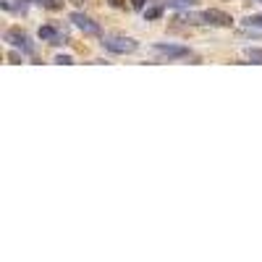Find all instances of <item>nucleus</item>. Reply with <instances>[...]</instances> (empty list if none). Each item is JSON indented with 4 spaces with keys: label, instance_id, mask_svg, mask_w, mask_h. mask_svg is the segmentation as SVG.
<instances>
[{
    "label": "nucleus",
    "instance_id": "nucleus-1",
    "mask_svg": "<svg viewBox=\"0 0 262 262\" xmlns=\"http://www.w3.org/2000/svg\"><path fill=\"white\" fill-rule=\"evenodd\" d=\"M102 48L113 55H131L139 50V42L131 37H121V34H105L102 37Z\"/></svg>",
    "mask_w": 262,
    "mask_h": 262
},
{
    "label": "nucleus",
    "instance_id": "nucleus-6",
    "mask_svg": "<svg viewBox=\"0 0 262 262\" xmlns=\"http://www.w3.org/2000/svg\"><path fill=\"white\" fill-rule=\"evenodd\" d=\"M205 21H207L210 27H231V24H233V18H231L226 11H217V8L205 11Z\"/></svg>",
    "mask_w": 262,
    "mask_h": 262
},
{
    "label": "nucleus",
    "instance_id": "nucleus-17",
    "mask_svg": "<svg viewBox=\"0 0 262 262\" xmlns=\"http://www.w3.org/2000/svg\"><path fill=\"white\" fill-rule=\"evenodd\" d=\"M32 3H39V6H45V3H48V0H32Z\"/></svg>",
    "mask_w": 262,
    "mask_h": 262
},
{
    "label": "nucleus",
    "instance_id": "nucleus-7",
    "mask_svg": "<svg viewBox=\"0 0 262 262\" xmlns=\"http://www.w3.org/2000/svg\"><path fill=\"white\" fill-rule=\"evenodd\" d=\"M179 21H184V24H191V27L207 24V21H205V11H202V13H189V11H184V13H179Z\"/></svg>",
    "mask_w": 262,
    "mask_h": 262
},
{
    "label": "nucleus",
    "instance_id": "nucleus-16",
    "mask_svg": "<svg viewBox=\"0 0 262 262\" xmlns=\"http://www.w3.org/2000/svg\"><path fill=\"white\" fill-rule=\"evenodd\" d=\"M181 6L184 8H191V6H196V0H181Z\"/></svg>",
    "mask_w": 262,
    "mask_h": 262
},
{
    "label": "nucleus",
    "instance_id": "nucleus-12",
    "mask_svg": "<svg viewBox=\"0 0 262 262\" xmlns=\"http://www.w3.org/2000/svg\"><path fill=\"white\" fill-rule=\"evenodd\" d=\"M149 3V0H128V6L134 8V11H144V6Z\"/></svg>",
    "mask_w": 262,
    "mask_h": 262
},
{
    "label": "nucleus",
    "instance_id": "nucleus-19",
    "mask_svg": "<svg viewBox=\"0 0 262 262\" xmlns=\"http://www.w3.org/2000/svg\"><path fill=\"white\" fill-rule=\"evenodd\" d=\"M257 3H259V6H262V0H257Z\"/></svg>",
    "mask_w": 262,
    "mask_h": 262
},
{
    "label": "nucleus",
    "instance_id": "nucleus-11",
    "mask_svg": "<svg viewBox=\"0 0 262 262\" xmlns=\"http://www.w3.org/2000/svg\"><path fill=\"white\" fill-rule=\"evenodd\" d=\"M55 63H58V66H74V58H71L69 53H58V55H55Z\"/></svg>",
    "mask_w": 262,
    "mask_h": 262
},
{
    "label": "nucleus",
    "instance_id": "nucleus-18",
    "mask_svg": "<svg viewBox=\"0 0 262 262\" xmlns=\"http://www.w3.org/2000/svg\"><path fill=\"white\" fill-rule=\"evenodd\" d=\"M74 3H76V6H81V3H84V0H74Z\"/></svg>",
    "mask_w": 262,
    "mask_h": 262
},
{
    "label": "nucleus",
    "instance_id": "nucleus-2",
    "mask_svg": "<svg viewBox=\"0 0 262 262\" xmlns=\"http://www.w3.org/2000/svg\"><path fill=\"white\" fill-rule=\"evenodd\" d=\"M152 53L165 58V60H181V58L191 55V50L186 45H176V42H155V45H152Z\"/></svg>",
    "mask_w": 262,
    "mask_h": 262
},
{
    "label": "nucleus",
    "instance_id": "nucleus-13",
    "mask_svg": "<svg viewBox=\"0 0 262 262\" xmlns=\"http://www.w3.org/2000/svg\"><path fill=\"white\" fill-rule=\"evenodd\" d=\"M8 60H11V63H24V53L11 50V53H8Z\"/></svg>",
    "mask_w": 262,
    "mask_h": 262
},
{
    "label": "nucleus",
    "instance_id": "nucleus-4",
    "mask_svg": "<svg viewBox=\"0 0 262 262\" xmlns=\"http://www.w3.org/2000/svg\"><path fill=\"white\" fill-rule=\"evenodd\" d=\"M71 21H74V27H76V29H81L84 34H92V37L102 34V29H100L97 21H95V18H90L86 13H81V11H74V13H71Z\"/></svg>",
    "mask_w": 262,
    "mask_h": 262
},
{
    "label": "nucleus",
    "instance_id": "nucleus-14",
    "mask_svg": "<svg viewBox=\"0 0 262 262\" xmlns=\"http://www.w3.org/2000/svg\"><path fill=\"white\" fill-rule=\"evenodd\" d=\"M45 8L55 11V8H60V3H58V0H48V3H45Z\"/></svg>",
    "mask_w": 262,
    "mask_h": 262
},
{
    "label": "nucleus",
    "instance_id": "nucleus-3",
    "mask_svg": "<svg viewBox=\"0 0 262 262\" xmlns=\"http://www.w3.org/2000/svg\"><path fill=\"white\" fill-rule=\"evenodd\" d=\"M6 42H8L11 48L21 50L24 55H34V45H32V39H29L24 32H18V29H8V32H6Z\"/></svg>",
    "mask_w": 262,
    "mask_h": 262
},
{
    "label": "nucleus",
    "instance_id": "nucleus-9",
    "mask_svg": "<svg viewBox=\"0 0 262 262\" xmlns=\"http://www.w3.org/2000/svg\"><path fill=\"white\" fill-rule=\"evenodd\" d=\"M163 6H152V8H144V21H158L163 16Z\"/></svg>",
    "mask_w": 262,
    "mask_h": 262
},
{
    "label": "nucleus",
    "instance_id": "nucleus-5",
    "mask_svg": "<svg viewBox=\"0 0 262 262\" xmlns=\"http://www.w3.org/2000/svg\"><path fill=\"white\" fill-rule=\"evenodd\" d=\"M37 37L42 39V42H50V45H66V37L60 29H55L53 24H45V27H39V32H37Z\"/></svg>",
    "mask_w": 262,
    "mask_h": 262
},
{
    "label": "nucleus",
    "instance_id": "nucleus-15",
    "mask_svg": "<svg viewBox=\"0 0 262 262\" xmlns=\"http://www.w3.org/2000/svg\"><path fill=\"white\" fill-rule=\"evenodd\" d=\"M107 3H111L113 8H123V6H126V0H107Z\"/></svg>",
    "mask_w": 262,
    "mask_h": 262
},
{
    "label": "nucleus",
    "instance_id": "nucleus-10",
    "mask_svg": "<svg viewBox=\"0 0 262 262\" xmlns=\"http://www.w3.org/2000/svg\"><path fill=\"white\" fill-rule=\"evenodd\" d=\"M247 58H249L252 63H262V48H249V50H247Z\"/></svg>",
    "mask_w": 262,
    "mask_h": 262
},
{
    "label": "nucleus",
    "instance_id": "nucleus-8",
    "mask_svg": "<svg viewBox=\"0 0 262 262\" xmlns=\"http://www.w3.org/2000/svg\"><path fill=\"white\" fill-rule=\"evenodd\" d=\"M244 27L247 29H262V13H252L244 18Z\"/></svg>",
    "mask_w": 262,
    "mask_h": 262
}]
</instances>
